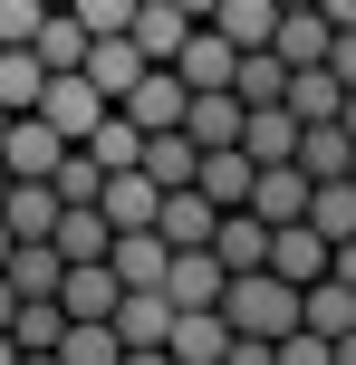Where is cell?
Here are the masks:
<instances>
[{"instance_id":"obj_22","label":"cell","mask_w":356,"mask_h":365,"mask_svg":"<svg viewBox=\"0 0 356 365\" xmlns=\"http://www.w3.org/2000/svg\"><path fill=\"white\" fill-rule=\"evenodd\" d=\"M39 96H49V68L29 48H0V115H39Z\"/></svg>"},{"instance_id":"obj_2","label":"cell","mask_w":356,"mask_h":365,"mask_svg":"<svg viewBox=\"0 0 356 365\" xmlns=\"http://www.w3.org/2000/svg\"><path fill=\"white\" fill-rule=\"evenodd\" d=\"M106 96L87 87V77H49V96H39V125L58 135V145H96V125H106Z\"/></svg>"},{"instance_id":"obj_39","label":"cell","mask_w":356,"mask_h":365,"mask_svg":"<svg viewBox=\"0 0 356 365\" xmlns=\"http://www.w3.org/2000/svg\"><path fill=\"white\" fill-rule=\"evenodd\" d=\"M347 182H356V173H347Z\"/></svg>"},{"instance_id":"obj_10","label":"cell","mask_w":356,"mask_h":365,"mask_svg":"<svg viewBox=\"0 0 356 365\" xmlns=\"http://www.w3.org/2000/svg\"><path fill=\"white\" fill-rule=\"evenodd\" d=\"M327 259H337V250H327L308 221H299V231H270V279H289V289H327Z\"/></svg>"},{"instance_id":"obj_29","label":"cell","mask_w":356,"mask_h":365,"mask_svg":"<svg viewBox=\"0 0 356 365\" xmlns=\"http://www.w3.org/2000/svg\"><path fill=\"white\" fill-rule=\"evenodd\" d=\"M58 365H126V336H116V327H68Z\"/></svg>"},{"instance_id":"obj_20","label":"cell","mask_w":356,"mask_h":365,"mask_svg":"<svg viewBox=\"0 0 356 365\" xmlns=\"http://www.w3.org/2000/svg\"><path fill=\"white\" fill-rule=\"evenodd\" d=\"M0 279L19 289V308H49V298L68 289V259H58L49 240H39V250H10V269H0Z\"/></svg>"},{"instance_id":"obj_18","label":"cell","mask_w":356,"mask_h":365,"mask_svg":"<svg viewBox=\"0 0 356 365\" xmlns=\"http://www.w3.org/2000/svg\"><path fill=\"white\" fill-rule=\"evenodd\" d=\"M308 202H318V182H308L299 164H289V173H260V192H250V212H260L270 231H299V221H308Z\"/></svg>"},{"instance_id":"obj_26","label":"cell","mask_w":356,"mask_h":365,"mask_svg":"<svg viewBox=\"0 0 356 365\" xmlns=\"http://www.w3.org/2000/svg\"><path fill=\"white\" fill-rule=\"evenodd\" d=\"M173 365H222L231 356V327L222 317H173V346H164Z\"/></svg>"},{"instance_id":"obj_25","label":"cell","mask_w":356,"mask_h":365,"mask_svg":"<svg viewBox=\"0 0 356 365\" xmlns=\"http://www.w3.org/2000/svg\"><path fill=\"white\" fill-rule=\"evenodd\" d=\"M231 96H241V115H270V106H289V68H280V58H241Z\"/></svg>"},{"instance_id":"obj_8","label":"cell","mask_w":356,"mask_h":365,"mask_svg":"<svg viewBox=\"0 0 356 365\" xmlns=\"http://www.w3.org/2000/svg\"><path fill=\"white\" fill-rule=\"evenodd\" d=\"M145 77H154V58L135 48V29H126V38H96V58H87V87L106 96V106H126V96L145 87Z\"/></svg>"},{"instance_id":"obj_37","label":"cell","mask_w":356,"mask_h":365,"mask_svg":"<svg viewBox=\"0 0 356 365\" xmlns=\"http://www.w3.org/2000/svg\"><path fill=\"white\" fill-rule=\"evenodd\" d=\"M337 365H356V336H347V346H337Z\"/></svg>"},{"instance_id":"obj_33","label":"cell","mask_w":356,"mask_h":365,"mask_svg":"<svg viewBox=\"0 0 356 365\" xmlns=\"http://www.w3.org/2000/svg\"><path fill=\"white\" fill-rule=\"evenodd\" d=\"M10 327H19V289L0 279V336H10Z\"/></svg>"},{"instance_id":"obj_34","label":"cell","mask_w":356,"mask_h":365,"mask_svg":"<svg viewBox=\"0 0 356 365\" xmlns=\"http://www.w3.org/2000/svg\"><path fill=\"white\" fill-rule=\"evenodd\" d=\"M10 250H19V240H10V231H0V269H10Z\"/></svg>"},{"instance_id":"obj_21","label":"cell","mask_w":356,"mask_h":365,"mask_svg":"<svg viewBox=\"0 0 356 365\" xmlns=\"http://www.w3.org/2000/svg\"><path fill=\"white\" fill-rule=\"evenodd\" d=\"M106 269L126 279V289H164V279H173V250H164L154 231H135V240H116V259H106Z\"/></svg>"},{"instance_id":"obj_27","label":"cell","mask_w":356,"mask_h":365,"mask_svg":"<svg viewBox=\"0 0 356 365\" xmlns=\"http://www.w3.org/2000/svg\"><path fill=\"white\" fill-rule=\"evenodd\" d=\"M308 231H318L327 250H347V240H356V182H318V202H308Z\"/></svg>"},{"instance_id":"obj_12","label":"cell","mask_w":356,"mask_h":365,"mask_svg":"<svg viewBox=\"0 0 356 365\" xmlns=\"http://www.w3.org/2000/svg\"><path fill=\"white\" fill-rule=\"evenodd\" d=\"M183 135H193V154H241V135H250V115H241V96H193V115H183Z\"/></svg>"},{"instance_id":"obj_6","label":"cell","mask_w":356,"mask_h":365,"mask_svg":"<svg viewBox=\"0 0 356 365\" xmlns=\"http://www.w3.org/2000/svg\"><path fill=\"white\" fill-rule=\"evenodd\" d=\"M68 154H77V145H58L39 115H19L10 145H0V173H10V182H58V164H68Z\"/></svg>"},{"instance_id":"obj_17","label":"cell","mask_w":356,"mask_h":365,"mask_svg":"<svg viewBox=\"0 0 356 365\" xmlns=\"http://www.w3.org/2000/svg\"><path fill=\"white\" fill-rule=\"evenodd\" d=\"M193 192L212 202V212H250V192H260V164L250 154H203V182Z\"/></svg>"},{"instance_id":"obj_7","label":"cell","mask_w":356,"mask_h":365,"mask_svg":"<svg viewBox=\"0 0 356 365\" xmlns=\"http://www.w3.org/2000/svg\"><path fill=\"white\" fill-rule=\"evenodd\" d=\"M58 221H68V202H58L49 182H10V202H0V231H10L19 250H39V240H58Z\"/></svg>"},{"instance_id":"obj_13","label":"cell","mask_w":356,"mask_h":365,"mask_svg":"<svg viewBox=\"0 0 356 365\" xmlns=\"http://www.w3.org/2000/svg\"><path fill=\"white\" fill-rule=\"evenodd\" d=\"M299 145H308V125H299V115H289V106L250 115V135H241V154H250V164H260V173H289V164H299Z\"/></svg>"},{"instance_id":"obj_24","label":"cell","mask_w":356,"mask_h":365,"mask_svg":"<svg viewBox=\"0 0 356 365\" xmlns=\"http://www.w3.org/2000/svg\"><path fill=\"white\" fill-rule=\"evenodd\" d=\"M289 115H299V125H337V115H347V87H337L327 68L289 77Z\"/></svg>"},{"instance_id":"obj_15","label":"cell","mask_w":356,"mask_h":365,"mask_svg":"<svg viewBox=\"0 0 356 365\" xmlns=\"http://www.w3.org/2000/svg\"><path fill=\"white\" fill-rule=\"evenodd\" d=\"M39 68H49V77H87V58H96V38H87V19H77V10H49V29H39Z\"/></svg>"},{"instance_id":"obj_31","label":"cell","mask_w":356,"mask_h":365,"mask_svg":"<svg viewBox=\"0 0 356 365\" xmlns=\"http://www.w3.org/2000/svg\"><path fill=\"white\" fill-rule=\"evenodd\" d=\"M280 365H337V346H327V336H289Z\"/></svg>"},{"instance_id":"obj_1","label":"cell","mask_w":356,"mask_h":365,"mask_svg":"<svg viewBox=\"0 0 356 365\" xmlns=\"http://www.w3.org/2000/svg\"><path fill=\"white\" fill-rule=\"evenodd\" d=\"M222 327L250 336V346H289V336H308V289H289V279H231L222 298Z\"/></svg>"},{"instance_id":"obj_5","label":"cell","mask_w":356,"mask_h":365,"mask_svg":"<svg viewBox=\"0 0 356 365\" xmlns=\"http://www.w3.org/2000/svg\"><path fill=\"white\" fill-rule=\"evenodd\" d=\"M270 58H280L289 77L327 68V58H337V29H327V10H280V38H270Z\"/></svg>"},{"instance_id":"obj_4","label":"cell","mask_w":356,"mask_h":365,"mask_svg":"<svg viewBox=\"0 0 356 365\" xmlns=\"http://www.w3.org/2000/svg\"><path fill=\"white\" fill-rule=\"evenodd\" d=\"M164 298H173V317H222V298H231V269H222L212 250H193V259H173Z\"/></svg>"},{"instance_id":"obj_38","label":"cell","mask_w":356,"mask_h":365,"mask_svg":"<svg viewBox=\"0 0 356 365\" xmlns=\"http://www.w3.org/2000/svg\"><path fill=\"white\" fill-rule=\"evenodd\" d=\"M0 202H10V173H0Z\"/></svg>"},{"instance_id":"obj_28","label":"cell","mask_w":356,"mask_h":365,"mask_svg":"<svg viewBox=\"0 0 356 365\" xmlns=\"http://www.w3.org/2000/svg\"><path fill=\"white\" fill-rule=\"evenodd\" d=\"M308 336L347 346V336H356V289H337V279H327V289H308Z\"/></svg>"},{"instance_id":"obj_30","label":"cell","mask_w":356,"mask_h":365,"mask_svg":"<svg viewBox=\"0 0 356 365\" xmlns=\"http://www.w3.org/2000/svg\"><path fill=\"white\" fill-rule=\"evenodd\" d=\"M39 29H49L39 0H0V48H39Z\"/></svg>"},{"instance_id":"obj_32","label":"cell","mask_w":356,"mask_h":365,"mask_svg":"<svg viewBox=\"0 0 356 365\" xmlns=\"http://www.w3.org/2000/svg\"><path fill=\"white\" fill-rule=\"evenodd\" d=\"M327 279H337V289H356V240H347L337 259H327Z\"/></svg>"},{"instance_id":"obj_36","label":"cell","mask_w":356,"mask_h":365,"mask_svg":"<svg viewBox=\"0 0 356 365\" xmlns=\"http://www.w3.org/2000/svg\"><path fill=\"white\" fill-rule=\"evenodd\" d=\"M126 365H173V356H126Z\"/></svg>"},{"instance_id":"obj_35","label":"cell","mask_w":356,"mask_h":365,"mask_svg":"<svg viewBox=\"0 0 356 365\" xmlns=\"http://www.w3.org/2000/svg\"><path fill=\"white\" fill-rule=\"evenodd\" d=\"M0 365H19V346H10V336H0Z\"/></svg>"},{"instance_id":"obj_11","label":"cell","mask_w":356,"mask_h":365,"mask_svg":"<svg viewBox=\"0 0 356 365\" xmlns=\"http://www.w3.org/2000/svg\"><path fill=\"white\" fill-rule=\"evenodd\" d=\"M183 96H231V77H241V48H231V38H212V19H203V38H193L183 48Z\"/></svg>"},{"instance_id":"obj_14","label":"cell","mask_w":356,"mask_h":365,"mask_svg":"<svg viewBox=\"0 0 356 365\" xmlns=\"http://www.w3.org/2000/svg\"><path fill=\"white\" fill-rule=\"evenodd\" d=\"M212 19V38H231L241 58H270V38H280V10L270 0H222V10H203Z\"/></svg>"},{"instance_id":"obj_16","label":"cell","mask_w":356,"mask_h":365,"mask_svg":"<svg viewBox=\"0 0 356 365\" xmlns=\"http://www.w3.org/2000/svg\"><path fill=\"white\" fill-rule=\"evenodd\" d=\"M96 212L116 221V240H135V231H154V221H164V192H154L145 173H116V182H106V202H96Z\"/></svg>"},{"instance_id":"obj_3","label":"cell","mask_w":356,"mask_h":365,"mask_svg":"<svg viewBox=\"0 0 356 365\" xmlns=\"http://www.w3.org/2000/svg\"><path fill=\"white\" fill-rule=\"evenodd\" d=\"M193 38H203V10H183V0H135V48H145L154 68H183Z\"/></svg>"},{"instance_id":"obj_9","label":"cell","mask_w":356,"mask_h":365,"mask_svg":"<svg viewBox=\"0 0 356 365\" xmlns=\"http://www.w3.org/2000/svg\"><path fill=\"white\" fill-rule=\"evenodd\" d=\"M58 308H68V327H116V308H126V279H116V269H68Z\"/></svg>"},{"instance_id":"obj_19","label":"cell","mask_w":356,"mask_h":365,"mask_svg":"<svg viewBox=\"0 0 356 365\" xmlns=\"http://www.w3.org/2000/svg\"><path fill=\"white\" fill-rule=\"evenodd\" d=\"M212 259H222L231 279H260V269H270V221H260V212H231L222 240H212Z\"/></svg>"},{"instance_id":"obj_23","label":"cell","mask_w":356,"mask_h":365,"mask_svg":"<svg viewBox=\"0 0 356 365\" xmlns=\"http://www.w3.org/2000/svg\"><path fill=\"white\" fill-rule=\"evenodd\" d=\"M299 173H308V182H347V173H356V145H347V125H308V145H299Z\"/></svg>"}]
</instances>
